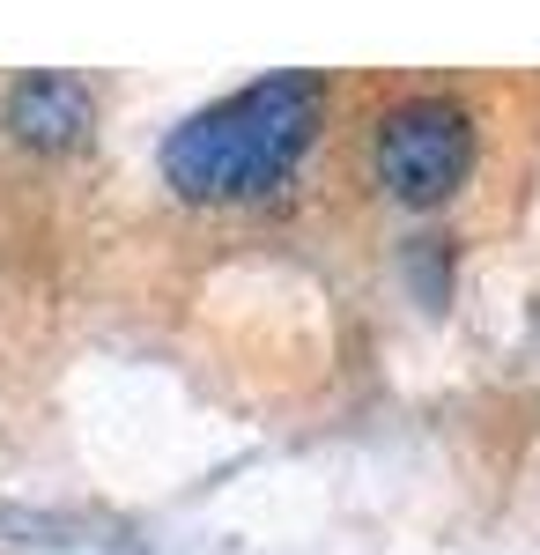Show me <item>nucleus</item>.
I'll return each instance as SVG.
<instances>
[{
    "label": "nucleus",
    "instance_id": "nucleus-1",
    "mask_svg": "<svg viewBox=\"0 0 540 555\" xmlns=\"http://www.w3.org/2000/svg\"><path fill=\"white\" fill-rule=\"evenodd\" d=\"M319 127V82L311 75H267V82L193 112L164 141V178L185 201H252L282 185L304 141Z\"/></svg>",
    "mask_w": 540,
    "mask_h": 555
},
{
    "label": "nucleus",
    "instance_id": "nucleus-2",
    "mask_svg": "<svg viewBox=\"0 0 540 555\" xmlns=\"http://www.w3.org/2000/svg\"><path fill=\"white\" fill-rule=\"evenodd\" d=\"M474 164V119L459 112L452 96H415V104H393L385 127H377V178L400 193V201H445Z\"/></svg>",
    "mask_w": 540,
    "mask_h": 555
},
{
    "label": "nucleus",
    "instance_id": "nucleus-3",
    "mask_svg": "<svg viewBox=\"0 0 540 555\" xmlns=\"http://www.w3.org/2000/svg\"><path fill=\"white\" fill-rule=\"evenodd\" d=\"M8 119L30 149H75L89 133V89L67 75H23L8 96Z\"/></svg>",
    "mask_w": 540,
    "mask_h": 555
}]
</instances>
